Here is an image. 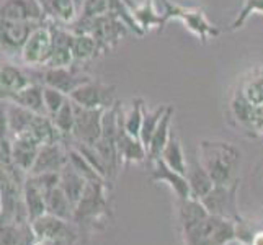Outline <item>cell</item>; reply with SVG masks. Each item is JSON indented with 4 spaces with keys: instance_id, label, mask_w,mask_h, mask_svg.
I'll return each instance as SVG.
<instances>
[{
    "instance_id": "obj_1",
    "label": "cell",
    "mask_w": 263,
    "mask_h": 245,
    "mask_svg": "<svg viewBox=\"0 0 263 245\" xmlns=\"http://www.w3.org/2000/svg\"><path fill=\"white\" fill-rule=\"evenodd\" d=\"M198 160L213 178L214 185H229L235 181L242 154L232 142L204 139L198 146Z\"/></svg>"
},
{
    "instance_id": "obj_2",
    "label": "cell",
    "mask_w": 263,
    "mask_h": 245,
    "mask_svg": "<svg viewBox=\"0 0 263 245\" xmlns=\"http://www.w3.org/2000/svg\"><path fill=\"white\" fill-rule=\"evenodd\" d=\"M110 186L106 178L88 180L76 206L74 224L79 229H102L110 219Z\"/></svg>"
},
{
    "instance_id": "obj_3",
    "label": "cell",
    "mask_w": 263,
    "mask_h": 245,
    "mask_svg": "<svg viewBox=\"0 0 263 245\" xmlns=\"http://www.w3.org/2000/svg\"><path fill=\"white\" fill-rule=\"evenodd\" d=\"M181 229L185 245H226L235 239V221L210 211Z\"/></svg>"
},
{
    "instance_id": "obj_4",
    "label": "cell",
    "mask_w": 263,
    "mask_h": 245,
    "mask_svg": "<svg viewBox=\"0 0 263 245\" xmlns=\"http://www.w3.org/2000/svg\"><path fill=\"white\" fill-rule=\"evenodd\" d=\"M162 13H164L165 23L170 20H180L185 28L193 33L203 44L221 34L219 26L213 25L199 7H181L170 0H162Z\"/></svg>"
},
{
    "instance_id": "obj_5",
    "label": "cell",
    "mask_w": 263,
    "mask_h": 245,
    "mask_svg": "<svg viewBox=\"0 0 263 245\" xmlns=\"http://www.w3.org/2000/svg\"><path fill=\"white\" fill-rule=\"evenodd\" d=\"M52 48H54L52 33L49 28V23L46 20L36 26L33 33L30 34L28 41L25 43V46L22 49V56H20L22 64H25L30 69L46 67L48 61L51 58Z\"/></svg>"
},
{
    "instance_id": "obj_6",
    "label": "cell",
    "mask_w": 263,
    "mask_h": 245,
    "mask_svg": "<svg viewBox=\"0 0 263 245\" xmlns=\"http://www.w3.org/2000/svg\"><path fill=\"white\" fill-rule=\"evenodd\" d=\"M240 185V178L229 185H214L213 190L199 201L211 214L228 217L232 221H239V210H237V190Z\"/></svg>"
},
{
    "instance_id": "obj_7",
    "label": "cell",
    "mask_w": 263,
    "mask_h": 245,
    "mask_svg": "<svg viewBox=\"0 0 263 245\" xmlns=\"http://www.w3.org/2000/svg\"><path fill=\"white\" fill-rule=\"evenodd\" d=\"M40 82L43 85H48L52 88H58L59 92L66 93L67 97L82 87L84 84L92 80L85 70L80 69L77 64L69 66V67H48V69H40L38 72Z\"/></svg>"
},
{
    "instance_id": "obj_8",
    "label": "cell",
    "mask_w": 263,
    "mask_h": 245,
    "mask_svg": "<svg viewBox=\"0 0 263 245\" xmlns=\"http://www.w3.org/2000/svg\"><path fill=\"white\" fill-rule=\"evenodd\" d=\"M115 87L103 84L100 80H90L82 87L74 90L69 98L76 105H80L84 108H93V110H106L116 103L115 100Z\"/></svg>"
},
{
    "instance_id": "obj_9",
    "label": "cell",
    "mask_w": 263,
    "mask_h": 245,
    "mask_svg": "<svg viewBox=\"0 0 263 245\" xmlns=\"http://www.w3.org/2000/svg\"><path fill=\"white\" fill-rule=\"evenodd\" d=\"M76 124L72 131V139L77 142L95 146L97 141L102 138L103 131V113L105 110H93L76 105Z\"/></svg>"
},
{
    "instance_id": "obj_10",
    "label": "cell",
    "mask_w": 263,
    "mask_h": 245,
    "mask_svg": "<svg viewBox=\"0 0 263 245\" xmlns=\"http://www.w3.org/2000/svg\"><path fill=\"white\" fill-rule=\"evenodd\" d=\"M43 22H15L2 20V52L7 58L20 59L22 49L33 30Z\"/></svg>"
},
{
    "instance_id": "obj_11",
    "label": "cell",
    "mask_w": 263,
    "mask_h": 245,
    "mask_svg": "<svg viewBox=\"0 0 263 245\" xmlns=\"http://www.w3.org/2000/svg\"><path fill=\"white\" fill-rule=\"evenodd\" d=\"M69 163V149H66L64 142L58 144H46L41 146L38 157L28 175H40V174H61Z\"/></svg>"
},
{
    "instance_id": "obj_12",
    "label": "cell",
    "mask_w": 263,
    "mask_h": 245,
    "mask_svg": "<svg viewBox=\"0 0 263 245\" xmlns=\"http://www.w3.org/2000/svg\"><path fill=\"white\" fill-rule=\"evenodd\" d=\"M2 20L46 22L48 15L41 0H2Z\"/></svg>"
},
{
    "instance_id": "obj_13",
    "label": "cell",
    "mask_w": 263,
    "mask_h": 245,
    "mask_svg": "<svg viewBox=\"0 0 263 245\" xmlns=\"http://www.w3.org/2000/svg\"><path fill=\"white\" fill-rule=\"evenodd\" d=\"M151 165H152V170H151L149 178L152 183H167L175 192L178 199L192 198V192H190L186 175H181L174 168H170L167 163L162 160V157L151 162Z\"/></svg>"
},
{
    "instance_id": "obj_14",
    "label": "cell",
    "mask_w": 263,
    "mask_h": 245,
    "mask_svg": "<svg viewBox=\"0 0 263 245\" xmlns=\"http://www.w3.org/2000/svg\"><path fill=\"white\" fill-rule=\"evenodd\" d=\"M31 72L25 70L13 62H4L2 70H0V92H2V100L12 97L13 93L20 92L33 84Z\"/></svg>"
},
{
    "instance_id": "obj_15",
    "label": "cell",
    "mask_w": 263,
    "mask_h": 245,
    "mask_svg": "<svg viewBox=\"0 0 263 245\" xmlns=\"http://www.w3.org/2000/svg\"><path fill=\"white\" fill-rule=\"evenodd\" d=\"M118 157L121 165H131V163H142L149 157L147 147L136 136L126 133L123 124L120 134H118Z\"/></svg>"
},
{
    "instance_id": "obj_16",
    "label": "cell",
    "mask_w": 263,
    "mask_h": 245,
    "mask_svg": "<svg viewBox=\"0 0 263 245\" xmlns=\"http://www.w3.org/2000/svg\"><path fill=\"white\" fill-rule=\"evenodd\" d=\"M40 149H41L40 144L28 138H23V136L12 138V159L15 167H18L28 175L34 165L36 157H38Z\"/></svg>"
},
{
    "instance_id": "obj_17",
    "label": "cell",
    "mask_w": 263,
    "mask_h": 245,
    "mask_svg": "<svg viewBox=\"0 0 263 245\" xmlns=\"http://www.w3.org/2000/svg\"><path fill=\"white\" fill-rule=\"evenodd\" d=\"M44 85L41 82H33L26 88L20 90V92L13 93L12 97L5 98V102H13L20 105L26 110H30L36 115H48L46 113V105H44Z\"/></svg>"
},
{
    "instance_id": "obj_18",
    "label": "cell",
    "mask_w": 263,
    "mask_h": 245,
    "mask_svg": "<svg viewBox=\"0 0 263 245\" xmlns=\"http://www.w3.org/2000/svg\"><path fill=\"white\" fill-rule=\"evenodd\" d=\"M186 180L190 185V192H192V198L201 199L211 192L214 186V181L206 172V168L201 165V162L195 157L192 162H188V172H186Z\"/></svg>"
},
{
    "instance_id": "obj_19",
    "label": "cell",
    "mask_w": 263,
    "mask_h": 245,
    "mask_svg": "<svg viewBox=\"0 0 263 245\" xmlns=\"http://www.w3.org/2000/svg\"><path fill=\"white\" fill-rule=\"evenodd\" d=\"M174 113H175V108L174 105H167V110L164 113V116H162V120L157 126V129L156 133H154L152 136V139H151V144H149V163L154 162V160H157L160 156H162V152H164L165 146H167V142L170 139V136H172V118H174Z\"/></svg>"
},
{
    "instance_id": "obj_20",
    "label": "cell",
    "mask_w": 263,
    "mask_h": 245,
    "mask_svg": "<svg viewBox=\"0 0 263 245\" xmlns=\"http://www.w3.org/2000/svg\"><path fill=\"white\" fill-rule=\"evenodd\" d=\"M23 199H25L26 211H28V216H30V222H33L34 219H38V217L48 213L44 193L28 175H26L25 185H23Z\"/></svg>"
},
{
    "instance_id": "obj_21",
    "label": "cell",
    "mask_w": 263,
    "mask_h": 245,
    "mask_svg": "<svg viewBox=\"0 0 263 245\" xmlns=\"http://www.w3.org/2000/svg\"><path fill=\"white\" fill-rule=\"evenodd\" d=\"M59 186L62 188V192L67 195V198L72 201V204L77 206L80 201V198L84 195V190L87 186V180L79 174V172L67 163L66 168L61 172V181Z\"/></svg>"
},
{
    "instance_id": "obj_22",
    "label": "cell",
    "mask_w": 263,
    "mask_h": 245,
    "mask_svg": "<svg viewBox=\"0 0 263 245\" xmlns=\"http://www.w3.org/2000/svg\"><path fill=\"white\" fill-rule=\"evenodd\" d=\"M36 235L31 222L2 224V245H34Z\"/></svg>"
},
{
    "instance_id": "obj_23",
    "label": "cell",
    "mask_w": 263,
    "mask_h": 245,
    "mask_svg": "<svg viewBox=\"0 0 263 245\" xmlns=\"http://www.w3.org/2000/svg\"><path fill=\"white\" fill-rule=\"evenodd\" d=\"M239 87L253 105H263V66L250 69L239 80Z\"/></svg>"
},
{
    "instance_id": "obj_24",
    "label": "cell",
    "mask_w": 263,
    "mask_h": 245,
    "mask_svg": "<svg viewBox=\"0 0 263 245\" xmlns=\"http://www.w3.org/2000/svg\"><path fill=\"white\" fill-rule=\"evenodd\" d=\"M46 211L49 214L61 217V219L74 222L76 206L72 204V201L67 198V195L62 192L61 186H56L46 195Z\"/></svg>"
},
{
    "instance_id": "obj_25",
    "label": "cell",
    "mask_w": 263,
    "mask_h": 245,
    "mask_svg": "<svg viewBox=\"0 0 263 245\" xmlns=\"http://www.w3.org/2000/svg\"><path fill=\"white\" fill-rule=\"evenodd\" d=\"M44 10L48 18L62 25H70L79 18L74 0H44Z\"/></svg>"
},
{
    "instance_id": "obj_26",
    "label": "cell",
    "mask_w": 263,
    "mask_h": 245,
    "mask_svg": "<svg viewBox=\"0 0 263 245\" xmlns=\"http://www.w3.org/2000/svg\"><path fill=\"white\" fill-rule=\"evenodd\" d=\"M144 111H146V103H144V100L139 97L133 98L129 106L126 108L124 111L121 110V123L126 133L139 138L142 120H144Z\"/></svg>"
},
{
    "instance_id": "obj_27",
    "label": "cell",
    "mask_w": 263,
    "mask_h": 245,
    "mask_svg": "<svg viewBox=\"0 0 263 245\" xmlns=\"http://www.w3.org/2000/svg\"><path fill=\"white\" fill-rule=\"evenodd\" d=\"M160 157L170 168H174L175 172H178V174H181V175H186L188 162L185 159V152H183V147H181V142H180L177 134L172 133L170 139H168L167 146H165Z\"/></svg>"
},
{
    "instance_id": "obj_28",
    "label": "cell",
    "mask_w": 263,
    "mask_h": 245,
    "mask_svg": "<svg viewBox=\"0 0 263 245\" xmlns=\"http://www.w3.org/2000/svg\"><path fill=\"white\" fill-rule=\"evenodd\" d=\"M72 52H74L76 64H82L93 59L100 52L98 41L90 33H76L72 41Z\"/></svg>"
},
{
    "instance_id": "obj_29",
    "label": "cell",
    "mask_w": 263,
    "mask_h": 245,
    "mask_svg": "<svg viewBox=\"0 0 263 245\" xmlns=\"http://www.w3.org/2000/svg\"><path fill=\"white\" fill-rule=\"evenodd\" d=\"M167 110V105H160L157 106L156 110H147L144 111V120H142V126H141V134H139V139L142 141V144L149 149V144H151V139L154 133H156L157 126L162 120V116H164Z\"/></svg>"
},
{
    "instance_id": "obj_30",
    "label": "cell",
    "mask_w": 263,
    "mask_h": 245,
    "mask_svg": "<svg viewBox=\"0 0 263 245\" xmlns=\"http://www.w3.org/2000/svg\"><path fill=\"white\" fill-rule=\"evenodd\" d=\"M52 123L56 124V128L66 136V138L72 139V131H74V124H76V106L74 102L69 98L67 102L62 105L61 110L51 116Z\"/></svg>"
},
{
    "instance_id": "obj_31",
    "label": "cell",
    "mask_w": 263,
    "mask_h": 245,
    "mask_svg": "<svg viewBox=\"0 0 263 245\" xmlns=\"http://www.w3.org/2000/svg\"><path fill=\"white\" fill-rule=\"evenodd\" d=\"M255 13L263 15V0H243L240 12L237 16L234 18V22L231 23V31H237L240 30L243 25L247 23V20Z\"/></svg>"
},
{
    "instance_id": "obj_32",
    "label": "cell",
    "mask_w": 263,
    "mask_h": 245,
    "mask_svg": "<svg viewBox=\"0 0 263 245\" xmlns=\"http://www.w3.org/2000/svg\"><path fill=\"white\" fill-rule=\"evenodd\" d=\"M43 92H44V105H46L48 116L56 115L62 108V105H64L69 100V97L66 93H62V92H59L58 88H52V87H48V85H44Z\"/></svg>"
},
{
    "instance_id": "obj_33",
    "label": "cell",
    "mask_w": 263,
    "mask_h": 245,
    "mask_svg": "<svg viewBox=\"0 0 263 245\" xmlns=\"http://www.w3.org/2000/svg\"><path fill=\"white\" fill-rule=\"evenodd\" d=\"M247 136L253 139H263V105H255V108H253Z\"/></svg>"
},
{
    "instance_id": "obj_34",
    "label": "cell",
    "mask_w": 263,
    "mask_h": 245,
    "mask_svg": "<svg viewBox=\"0 0 263 245\" xmlns=\"http://www.w3.org/2000/svg\"><path fill=\"white\" fill-rule=\"evenodd\" d=\"M250 245H263V231H258L253 234V239Z\"/></svg>"
},
{
    "instance_id": "obj_35",
    "label": "cell",
    "mask_w": 263,
    "mask_h": 245,
    "mask_svg": "<svg viewBox=\"0 0 263 245\" xmlns=\"http://www.w3.org/2000/svg\"><path fill=\"white\" fill-rule=\"evenodd\" d=\"M85 2H87V0H74V4H76V8H77V13H79V15L82 13Z\"/></svg>"
},
{
    "instance_id": "obj_36",
    "label": "cell",
    "mask_w": 263,
    "mask_h": 245,
    "mask_svg": "<svg viewBox=\"0 0 263 245\" xmlns=\"http://www.w3.org/2000/svg\"><path fill=\"white\" fill-rule=\"evenodd\" d=\"M234 242H235V245H249V243H243L242 240H239V239H234ZM226 245H232V242H228Z\"/></svg>"
},
{
    "instance_id": "obj_37",
    "label": "cell",
    "mask_w": 263,
    "mask_h": 245,
    "mask_svg": "<svg viewBox=\"0 0 263 245\" xmlns=\"http://www.w3.org/2000/svg\"><path fill=\"white\" fill-rule=\"evenodd\" d=\"M41 4H43V5H44V0H41Z\"/></svg>"
}]
</instances>
